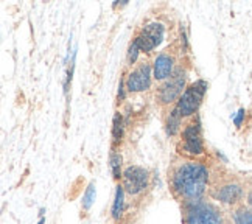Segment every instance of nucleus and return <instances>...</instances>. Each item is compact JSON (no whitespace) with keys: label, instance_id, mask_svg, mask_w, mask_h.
Returning <instances> with one entry per match:
<instances>
[{"label":"nucleus","instance_id":"nucleus-20","mask_svg":"<svg viewBox=\"0 0 252 224\" xmlns=\"http://www.w3.org/2000/svg\"><path fill=\"white\" fill-rule=\"evenodd\" d=\"M248 206H249V207L252 209V190H251V192L248 193Z\"/></svg>","mask_w":252,"mask_h":224},{"label":"nucleus","instance_id":"nucleus-7","mask_svg":"<svg viewBox=\"0 0 252 224\" xmlns=\"http://www.w3.org/2000/svg\"><path fill=\"white\" fill-rule=\"evenodd\" d=\"M151 81H153V65L150 63H140L126 76V89L132 94L145 92L151 87Z\"/></svg>","mask_w":252,"mask_h":224},{"label":"nucleus","instance_id":"nucleus-14","mask_svg":"<svg viewBox=\"0 0 252 224\" xmlns=\"http://www.w3.org/2000/svg\"><path fill=\"white\" fill-rule=\"evenodd\" d=\"M232 221H234V224H252V209L238 207L232 212Z\"/></svg>","mask_w":252,"mask_h":224},{"label":"nucleus","instance_id":"nucleus-16","mask_svg":"<svg viewBox=\"0 0 252 224\" xmlns=\"http://www.w3.org/2000/svg\"><path fill=\"white\" fill-rule=\"evenodd\" d=\"M95 196H96V189H95V182L92 181L89 186H87L84 194H83V201H81V209L84 212H87L91 207H92V204L95 202Z\"/></svg>","mask_w":252,"mask_h":224},{"label":"nucleus","instance_id":"nucleus-18","mask_svg":"<svg viewBox=\"0 0 252 224\" xmlns=\"http://www.w3.org/2000/svg\"><path fill=\"white\" fill-rule=\"evenodd\" d=\"M245 117H246V111L243 108H240L238 112L234 115V125L237 126V128H241V125H243V122H245Z\"/></svg>","mask_w":252,"mask_h":224},{"label":"nucleus","instance_id":"nucleus-12","mask_svg":"<svg viewBox=\"0 0 252 224\" xmlns=\"http://www.w3.org/2000/svg\"><path fill=\"white\" fill-rule=\"evenodd\" d=\"M181 126H182V115L179 114V111L176 109V106H174V109L168 114L167 117V123H165V128H167V134L168 135H174L181 131Z\"/></svg>","mask_w":252,"mask_h":224},{"label":"nucleus","instance_id":"nucleus-5","mask_svg":"<svg viewBox=\"0 0 252 224\" xmlns=\"http://www.w3.org/2000/svg\"><path fill=\"white\" fill-rule=\"evenodd\" d=\"M186 80H187L186 70L182 67H178L168 80L163 81V84L159 87L158 101L160 104H171L174 101H179L184 87H186Z\"/></svg>","mask_w":252,"mask_h":224},{"label":"nucleus","instance_id":"nucleus-11","mask_svg":"<svg viewBox=\"0 0 252 224\" xmlns=\"http://www.w3.org/2000/svg\"><path fill=\"white\" fill-rule=\"evenodd\" d=\"M125 189L122 184H119L115 187V193H114V201H112V207H111V217L115 221H120L123 213H125Z\"/></svg>","mask_w":252,"mask_h":224},{"label":"nucleus","instance_id":"nucleus-15","mask_svg":"<svg viewBox=\"0 0 252 224\" xmlns=\"http://www.w3.org/2000/svg\"><path fill=\"white\" fill-rule=\"evenodd\" d=\"M123 132H125V122H123V117L120 112H115L114 115V120H112V140L114 143H119L123 137Z\"/></svg>","mask_w":252,"mask_h":224},{"label":"nucleus","instance_id":"nucleus-17","mask_svg":"<svg viewBox=\"0 0 252 224\" xmlns=\"http://www.w3.org/2000/svg\"><path fill=\"white\" fill-rule=\"evenodd\" d=\"M139 53H140V47L139 44L132 41L129 48H128V53H126V60H128V64H134L135 61H137V58H139Z\"/></svg>","mask_w":252,"mask_h":224},{"label":"nucleus","instance_id":"nucleus-13","mask_svg":"<svg viewBox=\"0 0 252 224\" xmlns=\"http://www.w3.org/2000/svg\"><path fill=\"white\" fill-rule=\"evenodd\" d=\"M123 158H122V154L120 153H115L112 151L111 156H109V168L112 171V176L115 181H120L123 178Z\"/></svg>","mask_w":252,"mask_h":224},{"label":"nucleus","instance_id":"nucleus-4","mask_svg":"<svg viewBox=\"0 0 252 224\" xmlns=\"http://www.w3.org/2000/svg\"><path fill=\"white\" fill-rule=\"evenodd\" d=\"M179 150L182 154L189 158H198L204 154V140H202V126L199 117L191 120L186 128L182 129V140L179 145Z\"/></svg>","mask_w":252,"mask_h":224},{"label":"nucleus","instance_id":"nucleus-9","mask_svg":"<svg viewBox=\"0 0 252 224\" xmlns=\"http://www.w3.org/2000/svg\"><path fill=\"white\" fill-rule=\"evenodd\" d=\"M212 198L215 201H220L221 204H226V206H235L241 199H243V186L240 182L235 181H227L222 182L221 186L215 187L212 192Z\"/></svg>","mask_w":252,"mask_h":224},{"label":"nucleus","instance_id":"nucleus-6","mask_svg":"<svg viewBox=\"0 0 252 224\" xmlns=\"http://www.w3.org/2000/svg\"><path fill=\"white\" fill-rule=\"evenodd\" d=\"M150 184V173L147 168L139 167V165H129L123 170L122 186L125 192L131 196H137L148 189Z\"/></svg>","mask_w":252,"mask_h":224},{"label":"nucleus","instance_id":"nucleus-3","mask_svg":"<svg viewBox=\"0 0 252 224\" xmlns=\"http://www.w3.org/2000/svg\"><path fill=\"white\" fill-rule=\"evenodd\" d=\"M207 81L204 80H198L193 84H190L186 91H184L182 96L179 98L176 109L179 111V114L182 115V119L186 117H191L195 115L199 109V106L202 104V100H204V95L207 92Z\"/></svg>","mask_w":252,"mask_h":224},{"label":"nucleus","instance_id":"nucleus-2","mask_svg":"<svg viewBox=\"0 0 252 224\" xmlns=\"http://www.w3.org/2000/svg\"><path fill=\"white\" fill-rule=\"evenodd\" d=\"M184 224H222V215L207 201L184 202Z\"/></svg>","mask_w":252,"mask_h":224},{"label":"nucleus","instance_id":"nucleus-1","mask_svg":"<svg viewBox=\"0 0 252 224\" xmlns=\"http://www.w3.org/2000/svg\"><path fill=\"white\" fill-rule=\"evenodd\" d=\"M209 168L201 162H182L170 174V187L174 196L182 202L202 199L209 186Z\"/></svg>","mask_w":252,"mask_h":224},{"label":"nucleus","instance_id":"nucleus-21","mask_svg":"<svg viewBox=\"0 0 252 224\" xmlns=\"http://www.w3.org/2000/svg\"><path fill=\"white\" fill-rule=\"evenodd\" d=\"M37 224H45V218L42 217V218L39 220V223H37Z\"/></svg>","mask_w":252,"mask_h":224},{"label":"nucleus","instance_id":"nucleus-8","mask_svg":"<svg viewBox=\"0 0 252 224\" xmlns=\"http://www.w3.org/2000/svg\"><path fill=\"white\" fill-rule=\"evenodd\" d=\"M163 34H165V27L162 24L153 22V24L145 25L134 41L139 44L140 52L151 53L154 48L163 41Z\"/></svg>","mask_w":252,"mask_h":224},{"label":"nucleus","instance_id":"nucleus-10","mask_svg":"<svg viewBox=\"0 0 252 224\" xmlns=\"http://www.w3.org/2000/svg\"><path fill=\"white\" fill-rule=\"evenodd\" d=\"M174 70V60L168 53H160L153 63V78L156 81H167Z\"/></svg>","mask_w":252,"mask_h":224},{"label":"nucleus","instance_id":"nucleus-19","mask_svg":"<svg viewBox=\"0 0 252 224\" xmlns=\"http://www.w3.org/2000/svg\"><path fill=\"white\" fill-rule=\"evenodd\" d=\"M125 86H126V80H120V86H119V100H125Z\"/></svg>","mask_w":252,"mask_h":224}]
</instances>
